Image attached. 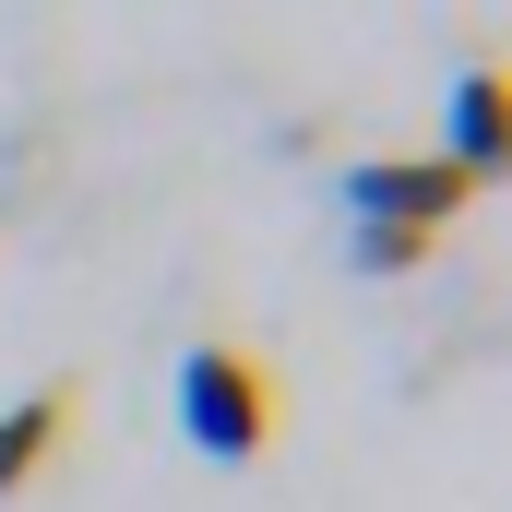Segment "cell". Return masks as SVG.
I'll list each match as a JSON object with an SVG mask.
<instances>
[{"mask_svg": "<svg viewBox=\"0 0 512 512\" xmlns=\"http://www.w3.org/2000/svg\"><path fill=\"white\" fill-rule=\"evenodd\" d=\"M441 155H453L465 179H489V167H501V72H489V60L453 84V108H441Z\"/></svg>", "mask_w": 512, "mask_h": 512, "instance_id": "obj_4", "label": "cell"}, {"mask_svg": "<svg viewBox=\"0 0 512 512\" xmlns=\"http://www.w3.org/2000/svg\"><path fill=\"white\" fill-rule=\"evenodd\" d=\"M477 191H489V179H465L453 155H358V167L334 179L346 227H405V239H441Z\"/></svg>", "mask_w": 512, "mask_h": 512, "instance_id": "obj_2", "label": "cell"}, {"mask_svg": "<svg viewBox=\"0 0 512 512\" xmlns=\"http://www.w3.org/2000/svg\"><path fill=\"white\" fill-rule=\"evenodd\" d=\"M72 417H84V393H72V382H48V393H24V405H0V501H24V489L72 453Z\"/></svg>", "mask_w": 512, "mask_h": 512, "instance_id": "obj_3", "label": "cell"}, {"mask_svg": "<svg viewBox=\"0 0 512 512\" xmlns=\"http://www.w3.org/2000/svg\"><path fill=\"white\" fill-rule=\"evenodd\" d=\"M346 251H358V274H417L441 239H405V227H346Z\"/></svg>", "mask_w": 512, "mask_h": 512, "instance_id": "obj_5", "label": "cell"}, {"mask_svg": "<svg viewBox=\"0 0 512 512\" xmlns=\"http://www.w3.org/2000/svg\"><path fill=\"white\" fill-rule=\"evenodd\" d=\"M274 370H262L239 334H203L191 358H179V441L203 453V465H251L274 453Z\"/></svg>", "mask_w": 512, "mask_h": 512, "instance_id": "obj_1", "label": "cell"}]
</instances>
